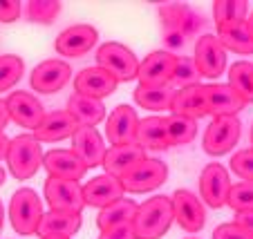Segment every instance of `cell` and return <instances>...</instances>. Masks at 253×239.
<instances>
[{
    "mask_svg": "<svg viewBox=\"0 0 253 239\" xmlns=\"http://www.w3.org/2000/svg\"><path fill=\"white\" fill-rule=\"evenodd\" d=\"M172 221V204L170 197H150L139 204L137 215L132 219V233L137 239H162L170 230Z\"/></svg>",
    "mask_w": 253,
    "mask_h": 239,
    "instance_id": "6da1fadb",
    "label": "cell"
},
{
    "mask_svg": "<svg viewBox=\"0 0 253 239\" xmlns=\"http://www.w3.org/2000/svg\"><path fill=\"white\" fill-rule=\"evenodd\" d=\"M5 159L9 172L16 179L25 181V179H32L43 166V145L34 134H18L9 139V150Z\"/></svg>",
    "mask_w": 253,
    "mask_h": 239,
    "instance_id": "7a4b0ae2",
    "label": "cell"
},
{
    "mask_svg": "<svg viewBox=\"0 0 253 239\" xmlns=\"http://www.w3.org/2000/svg\"><path fill=\"white\" fill-rule=\"evenodd\" d=\"M43 199L32 188H20L11 195L9 201V221L18 235H36L43 219Z\"/></svg>",
    "mask_w": 253,
    "mask_h": 239,
    "instance_id": "3957f363",
    "label": "cell"
},
{
    "mask_svg": "<svg viewBox=\"0 0 253 239\" xmlns=\"http://www.w3.org/2000/svg\"><path fill=\"white\" fill-rule=\"evenodd\" d=\"M96 67L112 74L117 83H128L137 78L139 61L130 47H126L124 43H117V40H110V43L101 45L99 52H96Z\"/></svg>",
    "mask_w": 253,
    "mask_h": 239,
    "instance_id": "277c9868",
    "label": "cell"
},
{
    "mask_svg": "<svg viewBox=\"0 0 253 239\" xmlns=\"http://www.w3.org/2000/svg\"><path fill=\"white\" fill-rule=\"evenodd\" d=\"M240 134H242V123L238 116H215L206 125L204 139H202L204 152L211 157L229 154L240 141Z\"/></svg>",
    "mask_w": 253,
    "mask_h": 239,
    "instance_id": "5b68a950",
    "label": "cell"
},
{
    "mask_svg": "<svg viewBox=\"0 0 253 239\" xmlns=\"http://www.w3.org/2000/svg\"><path fill=\"white\" fill-rule=\"evenodd\" d=\"M45 201L49 204V210H61V212H77L85 208L83 201V186L72 179H58V177H47L45 181Z\"/></svg>",
    "mask_w": 253,
    "mask_h": 239,
    "instance_id": "8992f818",
    "label": "cell"
},
{
    "mask_svg": "<svg viewBox=\"0 0 253 239\" xmlns=\"http://www.w3.org/2000/svg\"><path fill=\"white\" fill-rule=\"evenodd\" d=\"M168 179V166L162 159H146L143 163H139L130 174H126L121 179L124 192L130 195H143V192L157 190L159 186H164Z\"/></svg>",
    "mask_w": 253,
    "mask_h": 239,
    "instance_id": "52a82bcc",
    "label": "cell"
},
{
    "mask_svg": "<svg viewBox=\"0 0 253 239\" xmlns=\"http://www.w3.org/2000/svg\"><path fill=\"white\" fill-rule=\"evenodd\" d=\"M172 204V217L186 233H200L206 224V208L204 201L195 195V192L179 188L172 192L170 197Z\"/></svg>",
    "mask_w": 253,
    "mask_h": 239,
    "instance_id": "ba28073f",
    "label": "cell"
},
{
    "mask_svg": "<svg viewBox=\"0 0 253 239\" xmlns=\"http://www.w3.org/2000/svg\"><path fill=\"white\" fill-rule=\"evenodd\" d=\"M195 61L197 69L206 78H217L226 69V49L222 47L220 38L215 34H202L195 43Z\"/></svg>",
    "mask_w": 253,
    "mask_h": 239,
    "instance_id": "9c48e42d",
    "label": "cell"
},
{
    "mask_svg": "<svg viewBox=\"0 0 253 239\" xmlns=\"http://www.w3.org/2000/svg\"><path fill=\"white\" fill-rule=\"evenodd\" d=\"M175 54L168 49H157L139 63V85L143 87H168L175 69Z\"/></svg>",
    "mask_w": 253,
    "mask_h": 239,
    "instance_id": "30bf717a",
    "label": "cell"
},
{
    "mask_svg": "<svg viewBox=\"0 0 253 239\" xmlns=\"http://www.w3.org/2000/svg\"><path fill=\"white\" fill-rule=\"evenodd\" d=\"M231 177L222 163H209L200 174V197L206 206L211 208H222L226 206L231 190Z\"/></svg>",
    "mask_w": 253,
    "mask_h": 239,
    "instance_id": "8fae6325",
    "label": "cell"
},
{
    "mask_svg": "<svg viewBox=\"0 0 253 239\" xmlns=\"http://www.w3.org/2000/svg\"><path fill=\"white\" fill-rule=\"evenodd\" d=\"M72 69L65 61L58 58H47V61L39 63L32 72V90L41 92V94H56L70 83Z\"/></svg>",
    "mask_w": 253,
    "mask_h": 239,
    "instance_id": "7c38bea8",
    "label": "cell"
},
{
    "mask_svg": "<svg viewBox=\"0 0 253 239\" xmlns=\"http://www.w3.org/2000/svg\"><path fill=\"white\" fill-rule=\"evenodd\" d=\"M146 150L137 143H126V145H110L105 150V157H103V170L105 174L117 179H124L126 174H130L139 163L146 161Z\"/></svg>",
    "mask_w": 253,
    "mask_h": 239,
    "instance_id": "4fadbf2b",
    "label": "cell"
},
{
    "mask_svg": "<svg viewBox=\"0 0 253 239\" xmlns=\"http://www.w3.org/2000/svg\"><path fill=\"white\" fill-rule=\"evenodd\" d=\"M7 110H9L11 121H16L18 125L27 130H36L41 125V121L45 119V107L32 92H11L5 99Z\"/></svg>",
    "mask_w": 253,
    "mask_h": 239,
    "instance_id": "5bb4252c",
    "label": "cell"
},
{
    "mask_svg": "<svg viewBox=\"0 0 253 239\" xmlns=\"http://www.w3.org/2000/svg\"><path fill=\"white\" fill-rule=\"evenodd\" d=\"M96 40H99V32L87 23H79V25H72L65 32L58 34L54 47H56V52L63 54V56L79 58L90 52L96 45Z\"/></svg>",
    "mask_w": 253,
    "mask_h": 239,
    "instance_id": "9a60e30c",
    "label": "cell"
},
{
    "mask_svg": "<svg viewBox=\"0 0 253 239\" xmlns=\"http://www.w3.org/2000/svg\"><path fill=\"white\" fill-rule=\"evenodd\" d=\"M137 125H139V116H137V112H134V107L117 105L115 110L108 114V123H105V139H108V143H112V145L134 143Z\"/></svg>",
    "mask_w": 253,
    "mask_h": 239,
    "instance_id": "2e32d148",
    "label": "cell"
},
{
    "mask_svg": "<svg viewBox=\"0 0 253 239\" xmlns=\"http://www.w3.org/2000/svg\"><path fill=\"white\" fill-rule=\"evenodd\" d=\"M204 99H206L209 114H213V119L215 116H238L247 107V103L240 99L238 92L229 83L204 85Z\"/></svg>",
    "mask_w": 253,
    "mask_h": 239,
    "instance_id": "e0dca14e",
    "label": "cell"
},
{
    "mask_svg": "<svg viewBox=\"0 0 253 239\" xmlns=\"http://www.w3.org/2000/svg\"><path fill=\"white\" fill-rule=\"evenodd\" d=\"M124 186H121V179L110 177V174H99V177H92L90 181L83 186V201L85 206L92 208H105L115 204V201L124 199Z\"/></svg>",
    "mask_w": 253,
    "mask_h": 239,
    "instance_id": "ac0fdd59",
    "label": "cell"
},
{
    "mask_svg": "<svg viewBox=\"0 0 253 239\" xmlns=\"http://www.w3.org/2000/svg\"><path fill=\"white\" fill-rule=\"evenodd\" d=\"M79 128H81L79 121L67 110H54V112H49V114H45L41 125L34 130V137H36L41 143H56V141L74 137V132H77Z\"/></svg>",
    "mask_w": 253,
    "mask_h": 239,
    "instance_id": "d6986e66",
    "label": "cell"
},
{
    "mask_svg": "<svg viewBox=\"0 0 253 239\" xmlns=\"http://www.w3.org/2000/svg\"><path fill=\"white\" fill-rule=\"evenodd\" d=\"M117 85H119L117 78L96 65L81 69L77 74V78H74V92H79L83 96H90V99H99V101L115 94Z\"/></svg>",
    "mask_w": 253,
    "mask_h": 239,
    "instance_id": "ffe728a7",
    "label": "cell"
},
{
    "mask_svg": "<svg viewBox=\"0 0 253 239\" xmlns=\"http://www.w3.org/2000/svg\"><path fill=\"white\" fill-rule=\"evenodd\" d=\"M43 168L49 172V177L72 179V181L83 179L87 172L85 163L72 152V150H65V148H54V150H49V152H45Z\"/></svg>",
    "mask_w": 253,
    "mask_h": 239,
    "instance_id": "44dd1931",
    "label": "cell"
},
{
    "mask_svg": "<svg viewBox=\"0 0 253 239\" xmlns=\"http://www.w3.org/2000/svg\"><path fill=\"white\" fill-rule=\"evenodd\" d=\"M105 143H103V137L99 134L96 128H87V125H81V128L74 132L72 137V152L77 154L85 168H96L103 163L105 157Z\"/></svg>",
    "mask_w": 253,
    "mask_h": 239,
    "instance_id": "7402d4cb",
    "label": "cell"
},
{
    "mask_svg": "<svg viewBox=\"0 0 253 239\" xmlns=\"http://www.w3.org/2000/svg\"><path fill=\"white\" fill-rule=\"evenodd\" d=\"M159 18H162L164 29H177L184 36H193L197 29L204 27V18L191 9L184 2H170L159 9Z\"/></svg>",
    "mask_w": 253,
    "mask_h": 239,
    "instance_id": "603a6c76",
    "label": "cell"
},
{
    "mask_svg": "<svg viewBox=\"0 0 253 239\" xmlns=\"http://www.w3.org/2000/svg\"><path fill=\"white\" fill-rule=\"evenodd\" d=\"M170 114L186 116V119H193V121L204 119L209 114L206 99H204V85H191V87H184V90H177L170 105Z\"/></svg>",
    "mask_w": 253,
    "mask_h": 239,
    "instance_id": "cb8c5ba5",
    "label": "cell"
},
{
    "mask_svg": "<svg viewBox=\"0 0 253 239\" xmlns=\"http://www.w3.org/2000/svg\"><path fill=\"white\" fill-rule=\"evenodd\" d=\"M81 215L77 212H61L49 210L43 215L39 226V237H74L81 230Z\"/></svg>",
    "mask_w": 253,
    "mask_h": 239,
    "instance_id": "d4e9b609",
    "label": "cell"
},
{
    "mask_svg": "<svg viewBox=\"0 0 253 239\" xmlns=\"http://www.w3.org/2000/svg\"><path fill=\"white\" fill-rule=\"evenodd\" d=\"M67 112L79 121V125H87V128H94V125H99L105 119L103 101L83 96L79 92H72L70 94V99H67Z\"/></svg>",
    "mask_w": 253,
    "mask_h": 239,
    "instance_id": "484cf974",
    "label": "cell"
},
{
    "mask_svg": "<svg viewBox=\"0 0 253 239\" xmlns=\"http://www.w3.org/2000/svg\"><path fill=\"white\" fill-rule=\"evenodd\" d=\"M139 204L134 199H119L110 206L101 208L99 217H96V226H99L101 233L112 228H121V226H132V219L137 215Z\"/></svg>",
    "mask_w": 253,
    "mask_h": 239,
    "instance_id": "4316f807",
    "label": "cell"
},
{
    "mask_svg": "<svg viewBox=\"0 0 253 239\" xmlns=\"http://www.w3.org/2000/svg\"><path fill=\"white\" fill-rule=\"evenodd\" d=\"M134 143L141 145L143 150H166V148H170V145H168V139H166L164 116H148V119H139Z\"/></svg>",
    "mask_w": 253,
    "mask_h": 239,
    "instance_id": "83f0119b",
    "label": "cell"
},
{
    "mask_svg": "<svg viewBox=\"0 0 253 239\" xmlns=\"http://www.w3.org/2000/svg\"><path fill=\"white\" fill-rule=\"evenodd\" d=\"M217 38H220L222 47L231 49L233 54H244V56L253 54V36L247 27V20L217 27Z\"/></svg>",
    "mask_w": 253,
    "mask_h": 239,
    "instance_id": "f1b7e54d",
    "label": "cell"
},
{
    "mask_svg": "<svg viewBox=\"0 0 253 239\" xmlns=\"http://www.w3.org/2000/svg\"><path fill=\"white\" fill-rule=\"evenodd\" d=\"M134 103L139 107H146L150 112H164L170 110L172 99H175V90L170 85L168 87H143L139 85L134 90Z\"/></svg>",
    "mask_w": 253,
    "mask_h": 239,
    "instance_id": "f546056e",
    "label": "cell"
},
{
    "mask_svg": "<svg viewBox=\"0 0 253 239\" xmlns=\"http://www.w3.org/2000/svg\"><path fill=\"white\" fill-rule=\"evenodd\" d=\"M164 128H166L168 145H186L197 137V121L179 114L164 116Z\"/></svg>",
    "mask_w": 253,
    "mask_h": 239,
    "instance_id": "4dcf8cb0",
    "label": "cell"
},
{
    "mask_svg": "<svg viewBox=\"0 0 253 239\" xmlns=\"http://www.w3.org/2000/svg\"><path fill=\"white\" fill-rule=\"evenodd\" d=\"M229 85L244 103H253V63L238 61L229 67Z\"/></svg>",
    "mask_w": 253,
    "mask_h": 239,
    "instance_id": "1f68e13d",
    "label": "cell"
},
{
    "mask_svg": "<svg viewBox=\"0 0 253 239\" xmlns=\"http://www.w3.org/2000/svg\"><path fill=\"white\" fill-rule=\"evenodd\" d=\"M213 16H215V25L217 27L242 23L249 16V5L244 0H215Z\"/></svg>",
    "mask_w": 253,
    "mask_h": 239,
    "instance_id": "d6a6232c",
    "label": "cell"
},
{
    "mask_svg": "<svg viewBox=\"0 0 253 239\" xmlns=\"http://www.w3.org/2000/svg\"><path fill=\"white\" fill-rule=\"evenodd\" d=\"M200 69H197L193 56H177L175 58V69H172V78H170V87L172 90H184L191 85H200Z\"/></svg>",
    "mask_w": 253,
    "mask_h": 239,
    "instance_id": "836d02e7",
    "label": "cell"
},
{
    "mask_svg": "<svg viewBox=\"0 0 253 239\" xmlns=\"http://www.w3.org/2000/svg\"><path fill=\"white\" fill-rule=\"evenodd\" d=\"M61 2L58 0H29L25 5V16L32 23L39 25H52L56 16L61 14Z\"/></svg>",
    "mask_w": 253,
    "mask_h": 239,
    "instance_id": "e575fe53",
    "label": "cell"
},
{
    "mask_svg": "<svg viewBox=\"0 0 253 239\" xmlns=\"http://www.w3.org/2000/svg\"><path fill=\"white\" fill-rule=\"evenodd\" d=\"M25 63L16 54H2L0 56V92H7L23 78Z\"/></svg>",
    "mask_w": 253,
    "mask_h": 239,
    "instance_id": "d590c367",
    "label": "cell"
},
{
    "mask_svg": "<svg viewBox=\"0 0 253 239\" xmlns=\"http://www.w3.org/2000/svg\"><path fill=\"white\" fill-rule=\"evenodd\" d=\"M226 206L235 212H251L253 210V181H238L231 186Z\"/></svg>",
    "mask_w": 253,
    "mask_h": 239,
    "instance_id": "8d00e7d4",
    "label": "cell"
},
{
    "mask_svg": "<svg viewBox=\"0 0 253 239\" xmlns=\"http://www.w3.org/2000/svg\"><path fill=\"white\" fill-rule=\"evenodd\" d=\"M231 170L242 181H253V148L235 152L233 159H231Z\"/></svg>",
    "mask_w": 253,
    "mask_h": 239,
    "instance_id": "74e56055",
    "label": "cell"
},
{
    "mask_svg": "<svg viewBox=\"0 0 253 239\" xmlns=\"http://www.w3.org/2000/svg\"><path fill=\"white\" fill-rule=\"evenodd\" d=\"M213 239H253V235L247 233V230H244L242 226H238L235 221H226V224L217 226V228L213 230Z\"/></svg>",
    "mask_w": 253,
    "mask_h": 239,
    "instance_id": "f35d334b",
    "label": "cell"
},
{
    "mask_svg": "<svg viewBox=\"0 0 253 239\" xmlns=\"http://www.w3.org/2000/svg\"><path fill=\"white\" fill-rule=\"evenodd\" d=\"M20 11H23V7H20L18 0H0V23L18 20Z\"/></svg>",
    "mask_w": 253,
    "mask_h": 239,
    "instance_id": "ab89813d",
    "label": "cell"
},
{
    "mask_svg": "<svg viewBox=\"0 0 253 239\" xmlns=\"http://www.w3.org/2000/svg\"><path fill=\"white\" fill-rule=\"evenodd\" d=\"M99 239H137V237L132 233V226H121V228H112L101 233Z\"/></svg>",
    "mask_w": 253,
    "mask_h": 239,
    "instance_id": "60d3db41",
    "label": "cell"
},
{
    "mask_svg": "<svg viewBox=\"0 0 253 239\" xmlns=\"http://www.w3.org/2000/svg\"><path fill=\"white\" fill-rule=\"evenodd\" d=\"M164 40H166L168 52H170V49L184 47V43H186V36H184L182 32H177V29H166V36H164Z\"/></svg>",
    "mask_w": 253,
    "mask_h": 239,
    "instance_id": "b9f144b4",
    "label": "cell"
},
{
    "mask_svg": "<svg viewBox=\"0 0 253 239\" xmlns=\"http://www.w3.org/2000/svg\"><path fill=\"white\" fill-rule=\"evenodd\" d=\"M235 224L242 226L247 233L253 235V210L251 212H238V215H235Z\"/></svg>",
    "mask_w": 253,
    "mask_h": 239,
    "instance_id": "7bdbcfd3",
    "label": "cell"
},
{
    "mask_svg": "<svg viewBox=\"0 0 253 239\" xmlns=\"http://www.w3.org/2000/svg\"><path fill=\"white\" fill-rule=\"evenodd\" d=\"M9 121H11V116H9V110H7V103L5 101H0V132H5V128H7Z\"/></svg>",
    "mask_w": 253,
    "mask_h": 239,
    "instance_id": "ee69618b",
    "label": "cell"
},
{
    "mask_svg": "<svg viewBox=\"0 0 253 239\" xmlns=\"http://www.w3.org/2000/svg\"><path fill=\"white\" fill-rule=\"evenodd\" d=\"M7 150H9V139L5 132H0V161L7 157Z\"/></svg>",
    "mask_w": 253,
    "mask_h": 239,
    "instance_id": "f6af8a7d",
    "label": "cell"
},
{
    "mask_svg": "<svg viewBox=\"0 0 253 239\" xmlns=\"http://www.w3.org/2000/svg\"><path fill=\"white\" fill-rule=\"evenodd\" d=\"M2 226H5V208L0 204V233H2Z\"/></svg>",
    "mask_w": 253,
    "mask_h": 239,
    "instance_id": "bcb514c9",
    "label": "cell"
},
{
    "mask_svg": "<svg viewBox=\"0 0 253 239\" xmlns=\"http://www.w3.org/2000/svg\"><path fill=\"white\" fill-rule=\"evenodd\" d=\"M247 27H249V32H251V36H253V11H251V16H247Z\"/></svg>",
    "mask_w": 253,
    "mask_h": 239,
    "instance_id": "7dc6e473",
    "label": "cell"
},
{
    "mask_svg": "<svg viewBox=\"0 0 253 239\" xmlns=\"http://www.w3.org/2000/svg\"><path fill=\"white\" fill-rule=\"evenodd\" d=\"M5 181H7V172H5V168L0 166V186H2Z\"/></svg>",
    "mask_w": 253,
    "mask_h": 239,
    "instance_id": "c3c4849f",
    "label": "cell"
},
{
    "mask_svg": "<svg viewBox=\"0 0 253 239\" xmlns=\"http://www.w3.org/2000/svg\"><path fill=\"white\" fill-rule=\"evenodd\" d=\"M41 239H70V237H41Z\"/></svg>",
    "mask_w": 253,
    "mask_h": 239,
    "instance_id": "681fc988",
    "label": "cell"
},
{
    "mask_svg": "<svg viewBox=\"0 0 253 239\" xmlns=\"http://www.w3.org/2000/svg\"><path fill=\"white\" fill-rule=\"evenodd\" d=\"M251 148H253V125H251Z\"/></svg>",
    "mask_w": 253,
    "mask_h": 239,
    "instance_id": "f907efd6",
    "label": "cell"
},
{
    "mask_svg": "<svg viewBox=\"0 0 253 239\" xmlns=\"http://www.w3.org/2000/svg\"><path fill=\"white\" fill-rule=\"evenodd\" d=\"M186 239H197V237H186Z\"/></svg>",
    "mask_w": 253,
    "mask_h": 239,
    "instance_id": "816d5d0a",
    "label": "cell"
}]
</instances>
